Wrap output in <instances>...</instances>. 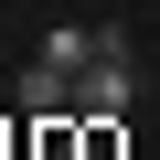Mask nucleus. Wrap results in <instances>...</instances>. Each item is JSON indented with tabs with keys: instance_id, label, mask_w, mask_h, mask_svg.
I'll list each match as a JSON object with an SVG mask.
<instances>
[{
	"instance_id": "nucleus-1",
	"label": "nucleus",
	"mask_w": 160,
	"mask_h": 160,
	"mask_svg": "<svg viewBox=\"0 0 160 160\" xmlns=\"http://www.w3.org/2000/svg\"><path fill=\"white\" fill-rule=\"evenodd\" d=\"M128 96H139V64L128 53H96L75 75V118H128Z\"/></svg>"
},
{
	"instance_id": "nucleus-3",
	"label": "nucleus",
	"mask_w": 160,
	"mask_h": 160,
	"mask_svg": "<svg viewBox=\"0 0 160 160\" xmlns=\"http://www.w3.org/2000/svg\"><path fill=\"white\" fill-rule=\"evenodd\" d=\"M96 53H107V32H75V22H64V32H43V64H64V75H86Z\"/></svg>"
},
{
	"instance_id": "nucleus-2",
	"label": "nucleus",
	"mask_w": 160,
	"mask_h": 160,
	"mask_svg": "<svg viewBox=\"0 0 160 160\" xmlns=\"http://www.w3.org/2000/svg\"><path fill=\"white\" fill-rule=\"evenodd\" d=\"M22 107H32L43 128H64V118H75V75H64V64H32V75H22Z\"/></svg>"
}]
</instances>
